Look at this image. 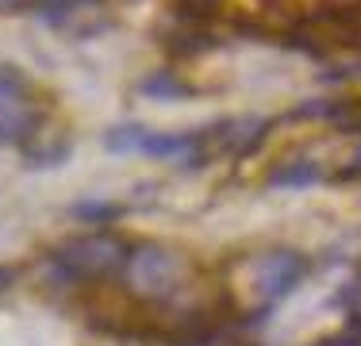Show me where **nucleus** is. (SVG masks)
<instances>
[{"label": "nucleus", "mask_w": 361, "mask_h": 346, "mask_svg": "<svg viewBox=\"0 0 361 346\" xmlns=\"http://www.w3.org/2000/svg\"><path fill=\"white\" fill-rule=\"evenodd\" d=\"M131 262V246L123 239L108 235V231H92V235L70 239L50 254V270L62 281H97L127 270Z\"/></svg>", "instance_id": "nucleus-1"}, {"label": "nucleus", "mask_w": 361, "mask_h": 346, "mask_svg": "<svg viewBox=\"0 0 361 346\" xmlns=\"http://www.w3.org/2000/svg\"><path fill=\"white\" fill-rule=\"evenodd\" d=\"M127 270H131V281L139 285V289H146V292L169 289V285H173V277H177V266L169 262V254H166V250H158V246L131 250Z\"/></svg>", "instance_id": "nucleus-2"}, {"label": "nucleus", "mask_w": 361, "mask_h": 346, "mask_svg": "<svg viewBox=\"0 0 361 346\" xmlns=\"http://www.w3.org/2000/svg\"><path fill=\"white\" fill-rule=\"evenodd\" d=\"M304 277V262L296 254H277L269 262H262V285H265V297H285L292 285Z\"/></svg>", "instance_id": "nucleus-3"}, {"label": "nucleus", "mask_w": 361, "mask_h": 346, "mask_svg": "<svg viewBox=\"0 0 361 346\" xmlns=\"http://www.w3.org/2000/svg\"><path fill=\"white\" fill-rule=\"evenodd\" d=\"M31 127H35V116L27 108H20V104H0V146L20 143Z\"/></svg>", "instance_id": "nucleus-4"}, {"label": "nucleus", "mask_w": 361, "mask_h": 346, "mask_svg": "<svg viewBox=\"0 0 361 346\" xmlns=\"http://www.w3.org/2000/svg\"><path fill=\"white\" fill-rule=\"evenodd\" d=\"M196 143H200V135H158V131H150L142 143V154H154V158H180V154H188Z\"/></svg>", "instance_id": "nucleus-5"}, {"label": "nucleus", "mask_w": 361, "mask_h": 346, "mask_svg": "<svg viewBox=\"0 0 361 346\" xmlns=\"http://www.w3.org/2000/svg\"><path fill=\"white\" fill-rule=\"evenodd\" d=\"M146 127H139V124H119V127H111V131L104 135V146L111 154H142V143H146Z\"/></svg>", "instance_id": "nucleus-6"}, {"label": "nucleus", "mask_w": 361, "mask_h": 346, "mask_svg": "<svg viewBox=\"0 0 361 346\" xmlns=\"http://www.w3.org/2000/svg\"><path fill=\"white\" fill-rule=\"evenodd\" d=\"M319 181V166H312V162H292V166H281V173H273V185H315Z\"/></svg>", "instance_id": "nucleus-7"}, {"label": "nucleus", "mask_w": 361, "mask_h": 346, "mask_svg": "<svg viewBox=\"0 0 361 346\" xmlns=\"http://www.w3.org/2000/svg\"><path fill=\"white\" fill-rule=\"evenodd\" d=\"M23 89H27V81H23L20 69L0 66V104H16V100L23 97Z\"/></svg>", "instance_id": "nucleus-8"}, {"label": "nucleus", "mask_w": 361, "mask_h": 346, "mask_svg": "<svg viewBox=\"0 0 361 346\" xmlns=\"http://www.w3.org/2000/svg\"><path fill=\"white\" fill-rule=\"evenodd\" d=\"M70 215H73V220H89V223H104V220H116L119 208H116V204L81 201V204H73V208H70Z\"/></svg>", "instance_id": "nucleus-9"}, {"label": "nucleus", "mask_w": 361, "mask_h": 346, "mask_svg": "<svg viewBox=\"0 0 361 346\" xmlns=\"http://www.w3.org/2000/svg\"><path fill=\"white\" fill-rule=\"evenodd\" d=\"M142 93H146V97H161V100H173V97H185V85H177L173 77L158 73V77H150V81H142Z\"/></svg>", "instance_id": "nucleus-10"}, {"label": "nucleus", "mask_w": 361, "mask_h": 346, "mask_svg": "<svg viewBox=\"0 0 361 346\" xmlns=\"http://www.w3.org/2000/svg\"><path fill=\"white\" fill-rule=\"evenodd\" d=\"M8 285H12V270H4V266H0V289H8Z\"/></svg>", "instance_id": "nucleus-11"}]
</instances>
